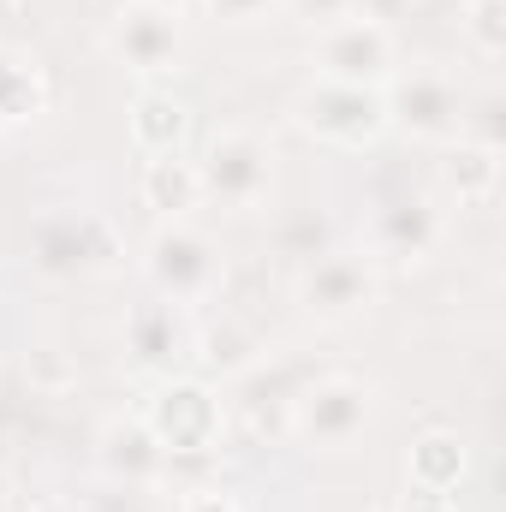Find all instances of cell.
<instances>
[{"label":"cell","mask_w":506,"mask_h":512,"mask_svg":"<svg viewBox=\"0 0 506 512\" xmlns=\"http://www.w3.org/2000/svg\"><path fill=\"white\" fill-rule=\"evenodd\" d=\"M298 126L316 131V137L334 143V149H364V143H376L381 126H387V102H381L376 84L316 78V84L298 96Z\"/></svg>","instance_id":"cell-1"},{"label":"cell","mask_w":506,"mask_h":512,"mask_svg":"<svg viewBox=\"0 0 506 512\" xmlns=\"http://www.w3.org/2000/svg\"><path fill=\"white\" fill-rule=\"evenodd\" d=\"M143 423L167 453H209L221 441V429H227V411L197 376H167L149 393Z\"/></svg>","instance_id":"cell-2"},{"label":"cell","mask_w":506,"mask_h":512,"mask_svg":"<svg viewBox=\"0 0 506 512\" xmlns=\"http://www.w3.org/2000/svg\"><path fill=\"white\" fill-rule=\"evenodd\" d=\"M376 411V393L358 376H310V382L292 393V435H310L322 447H340L352 441Z\"/></svg>","instance_id":"cell-3"},{"label":"cell","mask_w":506,"mask_h":512,"mask_svg":"<svg viewBox=\"0 0 506 512\" xmlns=\"http://www.w3.org/2000/svg\"><path fill=\"white\" fill-rule=\"evenodd\" d=\"M268 179H274L268 149L256 143L251 131H215L203 161H197V185L221 209H256L268 197Z\"/></svg>","instance_id":"cell-4"},{"label":"cell","mask_w":506,"mask_h":512,"mask_svg":"<svg viewBox=\"0 0 506 512\" xmlns=\"http://www.w3.org/2000/svg\"><path fill=\"white\" fill-rule=\"evenodd\" d=\"M381 102H387V120H399L417 137H441V143L465 137V102H459V84L447 72H429V66L399 72V78H387Z\"/></svg>","instance_id":"cell-5"},{"label":"cell","mask_w":506,"mask_h":512,"mask_svg":"<svg viewBox=\"0 0 506 512\" xmlns=\"http://www.w3.org/2000/svg\"><path fill=\"white\" fill-rule=\"evenodd\" d=\"M149 280H155V292L161 298H173V304H197V298H209L215 286H221V262H215V245L203 239V233H191V227H161L155 239H149Z\"/></svg>","instance_id":"cell-6"},{"label":"cell","mask_w":506,"mask_h":512,"mask_svg":"<svg viewBox=\"0 0 506 512\" xmlns=\"http://www.w3.org/2000/svg\"><path fill=\"white\" fill-rule=\"evenodd\" d=\"M316 78H340V84H387L393 78V36L370 18H340L316 36Z\"/></svg>","instance_id":"cell-7"},{"label":"cell","mask_w":506,"mask_h":512,"mask_svg":"<svg viewBox=\"0 0 506 512\" xmlns=\"http://www.w3.org/2000/svg\"><path fill=\"white\" fill-rule=\"evenodd\" d=\"M36 262L48 274H108L120 262V239L102 215L78 209V215H48L36 227Z\"/></svg>","instance_id":"cell-8"},{"label":"cell","mask_w":506,"mask_h":512,"mask_svg":"<svg viewBox=\"0 0 506 512\" xmlns=\"http://www.w3.org/2000/svg\"><path fill=\"white\" fill-rule=\"evenodd\" d=\"M298 298H304V310H310L316 322H352V316H364L370 298H376V268L352 251H322L304 268Z\"/></svg>","instance_id":"cell-9"},{"label":"cell","mask_w":506,"mask_h":512,"mask_svg":"<svg viewBox=\"0 0 506 512\" xmlns=\"http://www.w3.org/2000/svg\"><path fill=\"white\" fill-rule=\"evenodd\" d=\"M191 346H197V328H191V316L173 304V298H155V304H137L126 316V352L137 370H149V376H179L185 364H191Z\"/></svg>","instance_id":"cell-10"},{"label":"cell","mask_w":506,"mask_h":512,"mask_svg":"<svg viewBox=\"0 0 506 512\" xmlns=\"http://www.w3.org/2000/svg\"><path fill=\"white\" fill-rule=\"evenodd\" d=\"M179 18L173 12H161V6H143V0H131L126 12L108 24V48L126 60L131 72H167L173 60H179Z\"/></svg>","instance_id":"cell-11"},{"label":"cell","mask_w":506,"mask_h":512,"mask_svg":"<svg viewBox=\"0 0 506 512\" xmlns=\"http://www.w3.org/2000/svg\"><path fill=\"white\" fill-rule=\"evenodd\" d=\"M441 239V215L423 203V197H399V203H381L370 215V251L387 262H423Z\"/></svg>","instance_id":"cell-12"},{"label":"cell","mask_w":506,"mask_h":512,"mask_svg":"<svg viewBox=\"0 0 506 512\" xmlns=\"http://www.w3.org/2000/svg\"><path fill=\"white\" fill-rule=\"evenodd\" d=\"M298 387H304V382H292L286 370H256L251 382H245V393L233 399L227 423H239L256 447H262V441L292 435V393H298Z\"/></svg>","instance_id":"cell-13"},{"label":"cell","mask_w":506,"mask_h":512,"mask_svg":"<svg viewBox=\"0 0 506 512\" xmlns=\"http://www.w3.org/2000/svg\"><path fill=\"white\" fill-rule=\"evenodd\" d=\"M102 465H108V477H114V483L143 489V483H161L167 447L149 435V423H143V417H131V423H108V429H102Z\"/></svg>","instance_id":"cell-14"},{"label":"cell","mask_w":506,"mask_h":512,"mask_svg":"<svg viewBox=\"0 0 506 512\" xmlns=\"http://www.w3.org/2000/svg\"><path fill=\"white\" fill-rule=\"evenodd\" d=\"M137 191H143L149 209H161V215L179 221V215L197 209V197H203V185H197V161H185V155H149Z\"/></svg>","instance_id":"cell-15"},{"label":"cell","mask_w":506,"mask_h":512,"mask_svg":"<svg viewBox=\"0 0 506 512\" xmlns=\"http://www.w3.org/2000/svg\"><path fill=\"white\" fill-rule=\"evenodd\" d=\"M191 364L203 370H221V376H239L256 364V328L239 310H221V328H197V346H191Z\"/></svg>","instance_id":"cell-16"},{"label":"cell","mask_w":506,"mask_h":512,"mask_svg":"<svg viewBox=\"0 0 506 512\" xmlns=\"http://www.w3.org/2000/svg\"><path fill=\"white\" fill-rule=\"evenodd\" d=\"M185 126H191L185 108H179L173 96H161V90H143V96L131 102V137H137L143 155H179Z\"/></svg>","instance_id":"cell-17"},{"label":"cell","mask_w":506,"mask_h":512,"mask_svg":"<svg viewBox=\"0 0 506 512\" xmlns=\"http://www.w3.org/2000/svg\"><path fill=\"white\" fill-rule=\"evenodd\" d=\"M42 102H48V84H42V72H36L24 54L0 48V126H18V120L42 114Z\"/></svg>","instance_id":"cell-18"},{"label":"cell","mask_w":506,"mask_h":512,"mask_svg":"<svg viewBox=\"0 0 506 512\" xmlns=\"http://www.w3.org/2000/svg\"><path fill=\"white\" fill-rule=\"evenodd\" d=\"M447 185H453L465 203H483V197L501 185V149H495V143H465V137H459V149L447 155Z\"/></svg>","instance_id":"cell-19"},{"label":"cell","mask_w":506,"mask_h":512,"mask_svg":"<svg viewBox=\"0 0 506 512\" xmlns=\"http://www.w3.org/2000/svg\"><path fill=\"white\" fill-rule=\"evenodd\" d=\"M459 471H465V447H459L453 435H423V441L411 447V477H417V489L447 495V489L459 483Z\"/></svg>","instance_id":"cell-20"},{"label":"cell","mask_w":506,"mask_h":512,"mask_svg":"<svg viewBox=\"0 0 506 512\" xmlns=\"http://www.w3.org/2000/svg\"><path fill=\"white\" fill-rule=\"evenodd\" d=\"M274 245H280V256L316 262L322 251H334V221H328V215H316V209H298V215H286V221H280Z\"/></svg>","instance_id":"cell-21"},{"label":"cell","mask_w":506,"mask_h":512,"mask_svg":"<svg viewBox=\"0 0 506 512\" xmlns=\"http://www.w3.org/2000/svg\"><path fill=\"white\" fill-rule=\"evenodd\" d=\"M465 36L495 60L506 48V0H465Z\"/></svg>","instance_id":"cell-22"},{"label":"cell","mask_w":506,"mask_h":512,"mask_svg":"<svg viewBox=\"0 0 506 512\" xmlns=\"http://www.w3.org/2000/svg\"><path fill=\"white\" fill-rule=\"evenodd\" d=\"M304 24H316V30H328V24H340V18H352V0H286Z\"/></svg>","instance_id":"cell-23"},{"label":"cell","mask_w":506,"mask_h":512,"mask_svg":"<svg viewBox=\"0 0 506 512\" xmlns=\"http://www.w3.org/2000/svg\"><path fill=\"white\" fill-rule=\"evenodd\" d=\"M215 18H227V24H251V18H262L268 6H280V0H203Z\"/></svg>","instance_id":"cell-24"},{"label":"cell","mask_w":506,"mask_h":512,"mask_svg":"<svg viewBox=\"0 0 506 512\" xmlns=\"http://www.w3.org/2000/svg\"><path fill=\"white\" fill-rule=\"evenodd\" d=\"M411 12V0H352V18H370V24H393V18H405Z\"/></svg>","instance_id":"cell-25"},{"label":"cell","mask_w":506,"mask_h":512,"mask_svg":"<svg viewBox=\"0 0 506 512\" xmlns=\"http://www.w3.org/2000/svg\"><path fill=\"white\" fill-rule=\"evenodd\" d=\"M30 382H42V387H66V382H72V370L60 364V352H36V358H30Z\"/></svg>","instance_id":"cell-26"},{"label":"cell","mask_w":506,"mask_h":512,"mask_svg":"<svg viewBox=\"0 0 506 512\" xmlns=\"http://www.w3.org/2000/svg\"><path fill=\"white\" fill-rule=\"evenodd\" d=\"M179 512H239V501H233V495H221V489H185Z\"/></svg>","instance_id":"cell-27"},{"label":"cell","mask_w":506,"mask_h":512,"mask_svg":"<svg viewBox=\"0 0 506 512\" xmlns=\"http://www.w3.org/2000/svg\"><path fill=\"white\" fill-rule=\"evenodd\" d=\"M18 507H24V501H18V489H12V477L0 471V512H18Z\"/></svg>","instance_id":"cell-28"},{"label":"cell","mask_w":506,"mask_h":512,"mask_svg":"<svg viewBox=\"0 0 506 512\" xmlns=\"http://www.w3.org/2000/svg\"><path fill=\"white\" fill-rule=\"evenodd\" d=\"M143 6H161V12H173V18H185L191 6H203V0H143Z\"/></svg>","instance_id":"cell-29"},{"label":"cell","mask_w":506,"mask_h":512,"mask_svg":"<svg viewBox=\"0 0 506 512\" xmlns=\"http://www.w3.org/2000/svg\"><path fill=\"white\" fill-rule=\"evenodd\" d=\"M18 512H66V507H48V501H36V507H18Z\"/></svg>","instance_id":"cell-30"},{"label":"cell","mask_w":506,"mask_h":512,"mask_svg":"<svg viewBox=\"0 0 506 512\" xmlns=\"http://www.w3.org/2000/svg\"><path fill=\"white\" fill-rule=\"evenodd\" d=\"M6 12H18V0H0V18H6Z\"/></svg>","instance_id":"cell-31"}]
</instances>
